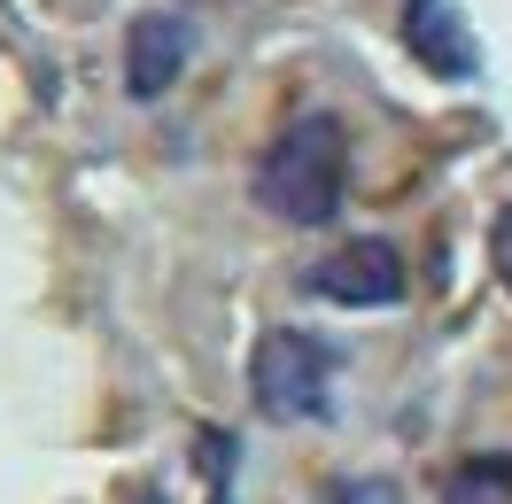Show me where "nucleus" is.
Returning <instances> with one entry per match:
<instances>
[{"mask_svg": "<svg viewBox=\"0 0 512 504\" xmlns=\"http://www.w3.org/2000/svg\"><path fill=\"white\" fill-rule=\"evenodd\" d=\"M342 187H350V140L334 117H295L256 163V202L288 225H326L342 210Z\"/></svg>", "mask_w": 512, "mask_h": 504, "instance_id": "f257e3e1", "label": "nucleus"}, {"mask_svg": "<svg viewBox=\"0 0 512 504\" xmlns=\"http://www.w3.org/2000/svg\"><path fill=\"white\" fill-rule=\"evenodd\" d=\"M249 396L272 419H326V404H334V349L319 334L272 326L249 357Z\"/></svg>", "mask_w": 512, "mask_h": 504, "instance_id": "f03ea898", "label": "nucleus"}, {"mask_svg": "<svg viewBox=\"0 0 512 504\" xmlns=\"http://www.w3.org/2000/svg\"><path fill=\"white\" fill-rule=\"evenodd\" d=\"M187 55H194L187 16H171V8L132 16V32H125V86H132V101L171 94V86H179V70H187Z\"/></svg>", "mask_w": 512, "mask_h": 504, "instance_id": "7ed1b4c3", "label": "nucleus"}, {"mask_svg": "<svg viewBox=\"0 0 512 504\" xmlns=\"http://www.w3.org/2000/svg\"><path fill=\"white\" fill-rule=\"evenodd\" d=\"M311 287H319L326 303H350V311H381V303H396L404 295V256L388 249V241H350V249H334L311 272Z\"/></svg>", "mask_w": 512, "mask_h": 504, "instance_id": "20e7f679", "label": "nucleus"}, {"mask_svg": "<svg viewBox=\"0 0 512 504\" xmlns=\"http://www.w3.org/2000/svg\"><path fill=\"white\" fill-rule=\"evenodd\" d=\"M404 39H412V55L435 78H474V47H466V32H458V16L443 0H412L404 8Z\"/></svg>", "mask_w": 512, "mask_h": 504, "instance_id": "39448f33", "label": "nucleus"}, {"mask_svg": "<svg viewBox=\"0 0 512 504\" xmlns=\"http://www.w3.org/2000/svg\"><path fill=\"white\" fill-rule=\"evenodd\" d=\"M489 264H497V280L512 287V210H505L497 225H489Z\"/></svg>", "mask_w": 512, "mask_h": 504, "instance_id": "423d86ee", "label": "nucleus"}, {"mask_svg": "<svg viewBox=\"0 0 512 504\" xmlns=\"http://www.w3.org/2000/svg\"><path fill=\"white\" fill-rule=\"evenodd\" d=\"M334 504H396V489H381V481L357 489V481H350V489H334Z\"/></svg>", "mask_w": 512, "mask_h": 504, "instance_id": "0eeeda50", "label": "nucleus"}, {"mask_svg": "<svg viewBox=\"0 0 512 504\" xmlns=\"http://www.w3.org/2000/svg\"><path fill=\"white\" fill-rule=\"evenodd\" d=\"M132 504H163V497H132Z\"/></svg>", "mask_w": 512, "mask_h": 504, "instance_id": "6e6552de", "label": "nucleus"}]
</instances>
